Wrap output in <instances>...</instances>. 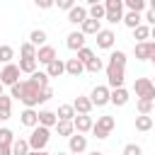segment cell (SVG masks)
<instances>
[{"label":"cell","instance_id":"obj_1","mask_svg":"<svg viewBox=\"0 0 155 155\" xmlns=\"http://www.w3.org/2000/svg\"><path fill=\"white\" fill-rule=\"evenodd\" d=\"M19 99L22 104H24V109H34L36 104H39V87L36 85H31L29 80H24V82H15L12 87H10V99Z\"/></svg>","mask_w":155,"mask_h":155},{"label":"cell","instance_id":"obj_2","mask_svg":"<svg viewBox=\"0 0 155 155\" xmlns=\"http://www.w3.org/2000/svg\"><path fill=\"white\" fill-rule=\"evenodd\" d=\"M48 140H51V128L34 126L31 133H29V138H27V145H29V150H46Z\"/></svg>","mask_w":155,"mask_h":155},{"label":"cell","instance_id":"obj_3","mask_svg":"<svg viewBox=\"0 0 155 155\" xmlns=\"http://www.w3.org/2000/svg\"><path fill=\"white\" fill-rule=\"evenodd\" d=\"M133 90H136V97L138 99H148V102L155 99V85H153L150 78H138L136 85H133Z\"/></svg>","mask_w":155,"mask_h":155},{"label":"cell","instance_id":"obj_4","mask_svg":"<svg viewBox=\"0 0 155 155\" xmlns=\"http://www.w3.org/2000/svg\"><path fill=\"white\" fill-rule=\"evenodd\" d=\"M107 87L109 90H116V87H124V68L121 65H107Z\"/></svg>","mask_w":155,"mask_h":155},{"label":"cell","instance_id":"obj_5","mask_svg":"<svg viewBox=\"0 0 155 155\" xmlns=\"http://www.w3.org/2000/svg\"><path fill=\"white\" fill-rule=\"evenodd\" d=\"M15 82H19V68L15 65V63H7V65H2V70H0V85L5 87V85H15Z\"/></svg>","mask_w":155,"mask_h":155},{"label":"cell","instance_id":"obj_6","mask_svg":"<svg viewBox=\"0 0 155 155\" xmlns=\"http://www.w3.org/2000/svg\"><path fill=\"white\" fill-rule=\"evenodd\" d=\"M90 104L92 107H104V104H109V87L107 85H97L92 92H90Z\"/></svg>","mask_w":155,"mask_h":155},{"label":"cell","instance_id":"obj_7","mask_svg":"<svg viewBox=\"0 0 155 155\" xmlns=\"http://www.w3.org/2000/svg\"><path fill=\"white\" fill-rule=\"evenodd\" d=\"M133 53H136V58H138V61H150V58H155V41H143V44H136Z\"/></svg>","mask_w":155,"mask_h":155},{"label":"cell","instance_id":"obj_8","mask_svg":"<svg viewBox=\"0 0 155 155\" xmlns=\"http://www.w3.org/2000/svg\"><path fill=\"white\" fill-rule=\"evenodd\" d=\"M92 124H94L92 116H87V114H75V119H73V131L85 136V133L92 128Z\"/></svg>","mask_w":155,"mask_h":155},{"label":"cell","instance_id":"obj_9","mask_svg":"<svg viewBox=\"0 0 155 155\" xmlns=\"http://www.w3.org/2000/svg\"><path fill=\"white\" fill-rule=\"evenodd\" d=\"M68 150L75 153V155H78V153H85V150H87V138H85L82 133H73V136L68 138Z\"/></svg>","mask_w":155,"mask_h":155},{"label":"cell","instance_id":"obj_10","mask_svg":"<svg viewBox=\"0 0 155 155\" xmlns=\"http://www.w3.org/2000/svg\"><path fill=\"white\" fill-rule=\"evenodd\" d=\"M94 36H97V46H99V48H111L114 41H116V34H114L111 29H99Z\"/></svg>","mask_w":155,"mask_h":155},{"label":"cell","instance_id":"obj_11","mask_svg":"<svg viewBox=\"0 0 155 155\" xmlns=\"http://www.w3.org/2000/svg\"><path fill=\"white\" fill-rule=\"evenodd\" d=\"M34 61L36 63H44V65H48L51 61H56V48L53 46H41V48H36V56H34Z\"/></svg>","mask_w":155,"mask_h":155},{"label":"cell","instance_id":"obj_12","mask_svg":"<svg viewBox=\"0 0 155 155\" xmlns=\"http://www.w3.org/2000/svg\"><path fill=\"white\" fill-rule=\"evenodd\" d=\"M36 121H39V126H44V128H53L56 121H58V116H56V111H51V109H41V111H36Z\"/></svg>","mask_w":155,"mask_h":155},{"label":"cell","instance_id":"obj_13","mask_svg":"<svg viewBox=\"0 0 155 155\" xmlns=\"http://www.w3.org/2000/svg\"><path fill=\"white\" fill-rule=\"evenodd\" d=\"M87 19V7L85 5H73V10H68V22L70 24H82Z\"/></svg>","mask_w":155,"mask_h":155},{"label":"cell","instance_id":"obj_14","mask_svg":"<svg viewBox=\"0 0 155 155\" xmlns=\"http://www.w3.org/2000/svg\"><path fill=\"white\" fill-rule=\"evenodd\" d=\"M109 102H111L114 107H124V104H128V90H126V87L109 90Z\"/></svg>","mask_w":155,"mask_h":155},{"label":"cell","instance_id":"obj_15","mask_svg":"<svg viewBox=\"0 0 155 155\" xmlns=\"http://www.w3.org/2000/svg\"><path fill=\"white\" fill-rule=\"evenodd\" d=\"M65 46H68L70 51H80V48H85V36H82L80 31H70V34L65 36Z\"/></svg>","mask_w":155,"mask_h":155},{"label":"cell","instance_id":"obj_16","mask_svg":"<svg viewBox=\"0 0 155 155\" xmlns=\"http://www.w3.org/2000/svg\"><path fill=\"white\" fill-rule=\"evenodd\" d=\"M87 5H90V7H87V17H90V19L102 22V19H104V5H102V2H97V0H90Z\"/></svg>","mask_w":155,"mask_h":155},{"label":"cell","instance_id":"obj_17","mask_svg":"<svg viewBox=\"0 0 155 155\" xmlns=\"http://www.w3.org/2000/svg\"><path fill=\"white\" fill-rule=\"evenodd\" d=\"M99 29H102V22H97V19H90V17H87V19L80 24V34H82V36H92V34H97Z\"/></svg>","mask_w":155,"mask_h":155},{"label":"cell","instance_id":"obj_18","mask_svg":"<svg viewBox=\"0 0 155 155\" xmlns=\"http://www.w3.org/2000/svg\"><path fill=\"white\" fill-rule=\"evenodd\" d=\"M63 73H65V63L61 58H56V61H51L46 65V78H61Z\"/></svg>","mask_w":155,"mask_h":155},{"label":"cell","instance_id":"obj_19","mask_svg":"<svg viewBox=\"0 0 155 155\" xmlns=\"http://www.w3.org/2000/svg\"><path fill=\"white\" fill-rule=\"evenodd\" d=\"M29 44H31L34 48L46 46V31H44V29H31V31H29Z\"/></svg>","mask_w":155,"mask_h":155},{"label":"cell","instance_id":"obj_20","mask_svg":"<svg viewBox=\"0 0 155 155\" xmlns=\"http://www.w3.org/2000/svg\"><path fill=\"white\" fill-rule=\"evenodd\" d=\"M65 73L73 75V78H78V75L85 73V65H82L78 58H68V61H65Z\"/></svg>","mask_w":155,"mask_h":155},{"label":"cell","instance_id":"obj_21","mask_svg":"<svg viewBox=\"0 0 155 155\" xmlns=\"http://www.w3.org/2000/svg\"><path fill=\"white\" fill-rule=\"evenodd\" d=\"M70 107L75 109V114H87V116H90V111H92V104H90L87 97H75V102H73Z\"/></svg>","mask_w":155,"mask_h":155},{"label":"cell","instance_id":"obj_22","mask_svg":"<svg viewBox=\"0 0 155 155\" xmlns=\"http://www.w3.org/2000/svg\"><path fill=\"white\" fill-rule=\"evenodd\" d=\"M19 121H22V126H27V128L39 126V121H36V111H34V109H24V111L19 114Z\"/></svg>","mask_w":155,"mask_h":155},{"label":"cell","instance_id":"obj_23","mask_svg":"<svg viewBox=\"0 0 155 155\" xmlns=\"http://www.w3.org/2000/svg\"><path fill=\"white\" fill-rule=\"evenodd\" d=\"M12 109V99H10V94H0V121H7L10 119V111Z\"/></svg>","mask_w":155,"mask_h":155},{"label":"cell","instance_id":"obj_24","mask_svg":"<svg viewBox=\"0 0 155 155\" xmlns=\"http://www.w3.org/2000/svg\"><path fill=\"white\" fill-rule=\"evenodd\" d=\"M56 116H58V121H73L75 119V109L70 104H61L58 111H56Z\"/></svg>","mask_w":155,"mask_h":155},{"label":"cell","instance_id":"obj_25","mask_svg":"<svg viewBox=\"0 0 155 155\" xmlns=\"http://www.w3.org/2000/svg\"><path fill=\"white\" fill-rule=\"evenodd\" d=\"M10 150H12V155H29V145H27L24 138H15L12 145H10Z\"/></svg>","mask_w":155,"mask_h":155},{"label":"cell","instance_id":"obj_26","mask_svg":"<svg viewBox=\"0 0 155 155\" xmlns=\"http://www.w3.org/2000/svg\"><path fill=\"white\" fill-rule=\"evenodd\" d=\"M121 22H124V24H126L128 29H136V27H138V24L143 22V17H140L138 12H126V15L121 17Z\"/></svg>","mask_w":155,"mask_h":155},{"label":"cell","instance_id":"obj_27","mask_svg":"<svg viewBox=\"0 0 155 155\" xmlns=\"http://www.w3.org/2000/svg\"><path fill=\"white\" fill-rule=\"evenodd\" d=\"M36 65H39V63H36L34 58H19V65H17V68H19V73L31 75V73H36Z\"/></svg>","mask_w":155,"mask_h":155},{"label":"cell","instance_id":"obj_28","mask_svg":"<svg viewBox=\"0 0 155 155\" xmlns=\"http://www.w3.org/2000/svg\"><path fill=\"white\" fill-rule=\"evenodd\" d=\"M29 82H31V85H36L39 90H44V87H48V78H46V73H41V70H36V73H31V75H29Z\"/></svg>","mask_w":155,"mask_h":155},{"label":"cell","instance_id":"obj_29","mask_svg":"<svg viewBox=\"0 0 155 155\" xmlns=\"http://www.w3.org/2000/svg\"><path fill=\"white\" fill-rule=\"evenodd\" d=\"M153 128V116H136V131H140V133H148Z\"/></svg>","mask_w":155,"mask_h":155},{"label":"cell","instance_id":"obj_30","mask_svg":"<svg viewBox=\"0 0 155 155\" xmlns=\"http://www.w3.org/2000/svg\"><path fill=\"white\" fill-rule=\"evenodd\" d=\"M133 39H136L138 44L148 41V39H150V27H145V24H138V27L133 29Z\"/></svg>","mask_w":155,"mask_h":155},{"label":"cell","instance_id":"obj_31","mask_svg":"<svg viewBox=\"0 0 155 155\" xmlns=\"http://www.w3.org/2000/svg\"><path fill=\"white\" fill-rule=\"evenodd\" d=\"M56 131H58V136H63V138H70L75 131H73V121H56Z\"/></svg>","mask_w":155,"mask_h":155},{"label":"cell","instance_id":"obj_32","mask_svg":"<svg viewBox=\"0 0 155 155\" xmlns=\"http://www.w3.org/2000/svg\"><path fill=\"white\" fill-rule=\"evenodd\" d=\"M94 126H97V128H102V131H107V133H111V128L116 126V121H114V116H99Z\"/></svg>","mask_w":155,"mask_h":155},{"label":"cell","instance_id":"obj_33","mask_svg":"<svg viewBox=\"0 0 155 155\" xmlns=\"http://www.w3.org/2000/svg\"><path fill=\"white\" fill-rule=\"evenodd\" d=\"M12 58H15V48H12V46H7V44H0V63H5V65H7Z\"/></svg>","mask_w":155,"mask_h":155},{"label":"cell","instance_id":"obj_34","mask_svg":"<svg viewBox=\"0 0 155 155\" xmlns=\"http://www.w3.org/2000/svg\"><path fill=\"white\" fill-rule=\"evenodd\" d=\"M104 12H124V0H104Z\"/></svg>","mask_w":155,"mask_h":155},{"label":"cell","instance_id":"obj_35","mask_svg":"<svg viewBox=\"0 0 155 155\" xmlns=\"http://www.w3.org/2000/svg\"><path fill=\"white\" fill-rule=\"evenodd\" d=\"M124 5L128 7V12H138V15H140V12L148 7V5H145V0H126Z\"/></svg>","mask_w":155,"mask_h":155},{"label":"cell","instance_id":"obj_36","mask_svg":"<svg viewBox=\"0 0 155 155\" xmlns=\"http://www.w3.org/2000/svg\"><path fill=\"white\" fill-rule=\"evenodd\" d=\"M75 58H78V61H80L82 65H87V63H90V61L94 58V51L85 46V48H80V51H78V56H75Z\"/></svg>","mask_w":155,"mask_h":155},{"label":"cell","instance_id":"obj_37","mask_svg":"<svg viewBox=\"0 0 155 155\" xmlns=\"http://www.w3.org/2000/svg\"><path fill=\"white\" fill-rule=\"evenodd\" d=\"M109 63H111V65H121V68H126V53H124V51H111Z\"/></svg>","mask_w":155,"mask_h":155},{"label":"cell","instance_id":"obj_38","mask_svg":"<svg viewBox=\"0 0 155 155\" xmlns=\"http://www.w3.org/2000/svg\"><path fill=\"white\" fill-rule=\"evenodd\" d=\"M19 56H22V58H34V56H36V48H34L29 41H24V44L19 46Z\"/></svg>","mask_w":155,"mask_h":155},{"label":"cell","instance_id":"obj_39","mask_svg":"<svg viewBox=\"0 0 155 155\" xmlns=\"http://www.w3.org/2000/svg\"><path fill=\"white\" fill-rule=\"evenodd\" d=\"M138 114L140 116H150V111H153V102H148V99H138Z\"/></svg>","mask_w":155,"mask_h":155},{"label":"cell","instance_id":"obj_40","mask_svg":"<svg viewBox=\"0 0 155 155\" xmlns=\"http://www.w3.org/2000/svg\"><path fill=\"white\" fill-rule=\"evenodd\" d=\"M12 140H15L12 128H0V145H12Z\"/></svg>","mask_w":155,"mask_h":155},{"label":"cell","instance_id":"obj_41","mask_svg":"<svg viewBox=\"0 0 155 155\" xmlns=\"http://www.w3.org/2000/svg\"><path fill=\"white\" fill-rule=\"evenodd\" d=\"M102 68H104V63H102V58H97V56H94V58L85 65V70H87V73H99Z\"/></svg>","mask_w":155,"mask_h":155},{"label":"cell","instance_id":"obj_42","mask_svg":"<svg viewBox=\"0 0 155 155\" xmlns=\"http://www.w3.org/2000/svg\"><path fill=\"white\" fill-rule=\"evenodd\" d=\"M121 155H143V148L136 145V143H128V145H124V153Z\"/></svg>","mask_w":155,"mask_h":155},{"label":"cell","instance_id":"obj_43","mask_svg":"<svg viewBox=\"0 0 155 155\" xmlns=\"http://www.w3.org/2000/svg\"><path fill=\"white\" fill-rule=\"evenodd\" d=\"M121 17H124V12H104V19H107L109 24H119Z\"/></svg>","mask_w":155,"mask_h":155},{"label":"cell","instance_id":"obj_44","mask_svg":"<svg viewBox=\"0 0 155 155\" xmlns=\"http://www.w3.org/2000/svg\"><path fill=\"white\" fill-rule=\"evenodd\" d=\"M51 97H53V90H51V87H44V90H39V104L48 102Z\"/></svg>","mask_w":155,"mask_h":155},{"label":"cell","instance_id":"obj_45","mask_svg":"<svg viewBox=\"0 0 155 155\" xmlns=\"http://www.w3.org/2000/svg\"><path fill=\"white\" fill-rule=\"evenodd\" d=\"M90 131L94 133V138H97V140H104V138H109V133H107V131H102V128H97L94 124H92V128H90Z\"/></svg>","mask_w":155,"mask_h":155},{"label":"cell","instance_id":"obj_46","mask_svg":"<svg viewBox=\"0 0 155 155\" xmlns=\"http://www.w3.org/2000/svg\"><path fill=\"white\" fill-rule=\"evenodd\" d=\"M36 7H41V10H51L53 2H51V0H36Z\"/></svg>","mask_w":155,"mask_h":155},{"label":"cell","instance_id":"obj_47","mask_svg":"<svg viewBox=\"0 0 155 155\" xmlns=\"http://www.w3.org/2000/svg\"><path fill=\"white\" fill-rule=\"evenodd\" d=\"M73 5H75L73 0H58V7L61 10H73Z\"/></svg>","mask_w":155,"mask_h":155},{"label":"cell","instance_id":"obj_48","mask_svg":"<svg viewBox=\"0 0 155 155\" xmlns=\"http://www.w3.org/2000/svg\"><path fill=\"white\" fill-rule=\"evenodd\" d=\"M145 22L148 24H155V10H148L145 12Z\"/></svg>","mask_w":155,"mask_h":155},{"label":"cell","instance_id":"obj_49","mask_svg":"<svg viewBox=\"0 0 155 155\" xmlns=\"http://www.w3.org/2000/svg\"><path fill=\"white\" fill-rule=\"evenodd\" d=\"M0 155H12V150H10V145H0Z\"/></svg>","mask_w":155,"mask_h":155},{"label":"cell","instance_id":"obj_50","mask_svg":"<svg viewBox=\"0 0 155 155\" xmlns=\"http://www.w3.org/2000/svg\"><path fill=\"white\" fill-rule=\"evenodd\" d=\"M29 155H51V153H46V150H29Z\"/></svg>","mask_w":155,"mask_h":155},{"label":"cell","instance_id":"obj_51","mask_svg":"<svg viewBox=\"0 0 155 155\" xmlns=\"http://www.w3.org/2000/svg\"><path fill=\"white\" fill-rule=\"evenodd\" d=\"M53 155H68V153H61V150H58V153H53Z\"/></svg>","mask_w":155,"mask_h":155},{"label":"cell","instance_id":"obj_52","mask_svg":"<svg viewBox=\"0 0 155 155\" xmlns=\"http://www.w3.org/2000/svg\"><path fill=\"white\" fill-rule=\"evenodd\" d=\"M90 155H104V153H97V150H94V153H90Z\"/></svg>","mask_w":155,"mask_h":155},{"label":"cell","instance_id":"obj_53","mask_svg":"<svg viewBox=\"0 0 155 155\" xmlns=\"http://www.w3.org/2000/svg\"><path fill=\"white\" fill-rule=\"evenodd\" d=\"M0 94H2V85H0Z\"/></svg>","mask_w":155,"mask_h":155}]
</instances>
